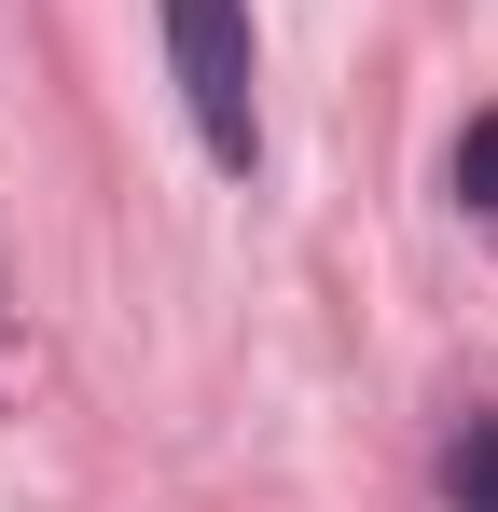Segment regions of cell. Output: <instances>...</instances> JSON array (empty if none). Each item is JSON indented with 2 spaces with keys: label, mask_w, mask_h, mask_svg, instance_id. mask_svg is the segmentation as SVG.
I'll return each mask as SVG.
<instances>
[{
  "label": "cell",
  "mask_w": 498,
  "mask_h": 512,
  "mask_svg": "<svg viewBox=\"0 0 498 512\" xmlns=\"http://www.w3.org/2000/svg\"><path fill=\"white\" fill-rule=\"evenodd\" d=\"M166 56H180V111L208 139V167H263V97H249V0H166Z\"/></svg>",
  "instance_id": "1"
},
{
  "label": "cell",
  "mask_w": 498,
  "mask_h": 512,
  "mask_svg": "<svg viewBox=\"0 0 498 512\" xmlns=\"http://www.w3.org/2000/svg\"><path fill=\"white\" fill-rule=\"evenodd\" d=\"M443 512H498V416H471L443 443Z\"/></svg>",
  "instance_id": "2"
},
{
  "label": "cell",
  "mask_w": 498,
  "mask_h": 512,
  "mask_svg": "<svg viewBox=\"0 0 498 512\" xmlns=\"http://www.w3.org/2000/svg\"><path fill=\"white\" fill-rule=\"evenodd\" d=\"M457 194L498 222V111H471V125H457Z\"/></svg>",
  "instance_id": "3"
}]
</instances>
